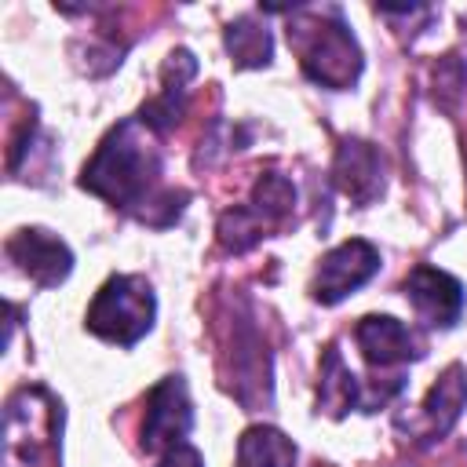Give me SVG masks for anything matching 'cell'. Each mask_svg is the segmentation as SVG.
<instances>
[{
  "label": "cell",
  "instance_id": "6da1fadb",
  "mask_svg": "<svg viewBox=\"0 0 467 467\" xmlns=\"http://www.w3.org/2000/svg\"><path fill=\"white\" fill-rule=\"evenodd\" d=\"M157 175H161V153L150 139V128L139 117H128L117 128H109V135L99 142L95 157L80 171V186L88 193L109 201L113 208H135L139 212V204H146L139 219L150 223L153 204L179 215L182 201H186V193H175V190H164L157 197L153 193Z\"/></svg>",
  "mask_w": 467,
  "mask_h": 467
},
{
  "label": "cell",
  "instance_id": "7a4b0ae2",
  "mask_svg": "<svg viewBox=\"0 0 467 467\" xmlns=\"http://www.w3.org/2000/svg\"><path fill=\"white\" fill-rule=\"evenodd\" d=\"M288 44L299 51L303 73L321 88L343 91L361 77V47L339 11L292 7Z\"/></svg>",
  "mask_w": 467,
  "mask_h": 467
},
{
  "label": "cell",
  "instance_id": "3957f363",
  "mask_svg": "<svg viewBox=\"0 0 467 467\" xmlns=\"http://www.w3.org/2000/svg\"><path fill=\"white\" fill-rule=\"evenodd\" d=\"M157 317V299L146 277L139 274H113L91 299L84 314V328L106 343L135 347Z\"/></svg>",
  "mask_w": 467,
  "mask_h": 467
},
{
  "label": "cell",
  "instance_id": "277c9868",
  "mask_svg": "<svg viewBox=\"0 0 467 467\" xmlns=\"http://www.w3.org/2000/svg\"><path fill=\"white\" fill-rule=\"evenodd\" d=\"M376 270H379V248L365 237H350V241L336 244L332 252H325V259L317 263L310 296L321 306H336L350 292H358L365 281H372Z\"/></svg>",
  "mask_w": 467,
  "mask_h": 467
},
{
  "label": "cell",
  "instance_id": "5b68a950",
  "mask_svg": "<svg viewBox=\"0 0 467 467\" xmlns=\"http://www.w3.org/2000/svg\"><path fill=\"white\" fill-rule=\"evenodd\" d=\"M193 427V405L182 376H164L150 398H146V416H142V449L146 452H168L179 445Z\"/></svg>",
  "mask_w": 467,
  "mask_h": 467
},
{
  "label": "cell",
  "instance_id": "8992f818",
  "mask_svg": "<svg viewBox=\"0 0 467 467\" xmlns=\"http://www.w3.org/2000/svg\"><path fill=\"white\" fill-rule=\"evenodd\" d=\"M7 259L40 288H55L69 277L73 270V252L62 237H55L51 230L40 226H26L15 230L7 237Z\"/></svg>",
  "mask_w": 467,
  "mask_h": 467
},
{
  "label": "cell",
  "instance_id": "52a82bcc",
  "mask_svg": "<svg viewBox=\"0 0 467 467\" xmlns=\"http://www.w3.org/2000/svg\"><path fill=\"white\" fill-rule=\"evenodd\" d=\"M405 299L427 328H452L463 314V285L438 266H412L405 277Z\"/></svg>",
  "mask_w": 467,
  "mask_h": 467
},
{
  "label": "cell",
  "instance_id": "ba28073f",
  "mask_svg": "<svg viewBox=\"0 0 467 467\" xmlns=\"http://www.w3.org/2000/svg\"><path fill=\"white\" fill-rule=\"evenodd\" d=\"M354 339H358L361 358L379 372L383 368H401V365L423 358L420 336L405 321H398L390 314H365L358 321V328H354Z\"/></svg>",
  "mask_w": 467,
  "mask_h": 467
},
{
  "label": "cell",
  "instance_id": "9c48e42d",
  "mask_svg": "<svg viewBox=\"0 0 467 467\" xmlns=\"http://www.w3.org/2000/svg\"><path fill=\"white\" fill-rule=\"evenodd\" d=\"M332 179L358 208L372 204L383 193V157H379V150L372 142H361V139H343L339 150H336V161H332Z\"/></svg>",
  "mask_w": 467,
  "mask_h": 467
},
{
  "label": "cell",
  "instance_id": "30bf717a",
  "mask_svg": "<svg viewBox=\"0 0 467 467\" xmlns=\"http://www.w3.org/2000/svg\"><path fill=\"white\" fill-rule=\"evenodd\" d=\"M193 73H197V62H193V55H190L186 47H175V51L164 58V69H161L164 88H161V91L142 106V113H139V120H142L153 135H164V131H171V128L179 124L182 106H186V84L193 80Z\"/></svg>",
  "mask_w": 467,
  "mask_h": 467
},
{
  "label": "cell",
  "instance_id": "8fae6325",
  "mask_svg": "<svg viewBox=\"0 0 467 467\" xmlns=\"http://www.w3.org/2000/svg\"><path fill=\"white\" fill-rule=\"evenodd\" d=\"M463 405H467V372H463V365H449L438 376V383L427 390V398L420 405V416L409 427L420 438H441V434L452 431V423L460 420Z\"/></svg>",
  "mask_w": 467,
  "mask_h": 467
},
{
  "label": "cell",
  "instance_id": "7c38bea8",
  "mask_svg": "<svg viewBox=\"0 0 467 467\" xmlns=\"http://www.w3.org/2000/svg\"><path fill=\"white\" fill-rule=\"evenodd\" d=\"M361 398V379L343 365L339 350L328 347L325 350V361H321V379H317V412H328V416H343L350 412Z\"/></svg>",
  "mask_w": 467,
  "mask_h": 467
},
{
  "label": "cell",
  "instance_id": "4fadbf2b",
  "mask_svg": "<svg viewBox=\"0 0 467 467\" xmlns=\"http://www.w3.org/2000/svg\"><path fill=\"white\" fill-rule=\"evenodd\" d=\"M237 467H296V445L277 427L255 423L237 438Z\"/></svg>",
  "mask_w": 467,
  "mask_h": 467
},
{
  "label": "cell",
  "instance_id": "5bb4252c",
  "mask_svg": "<svg viewBox=\"0 0 467 467\" xmlns=\"http://www.w3.org/2000/svg\"><path fill=\"white\" fill-rule=\"evenodd\" d=\"M226 51H230V62L237 66V69H263V66H270V58H274V36H270V29L259 22V18H252V15H241V18H234L230 26H226Z\"/></svg>",
  "mask_w": 467,
  "mask_h": 467
},
{
  "label": "cell",
  "instance_id": "9a60e30c",
  "mask_svg": "<svg viewBox=\"0 0 467 467\" xmlns=\"http://www.w3.org/2000/svg\"><path fill=\"white\" fill-rule=\"evenodd\" d=\"M248 208H252L266 226H281V223L292 215V208H296V186H292L285 175L266 171V175L255 179Z\"/></svg>",
  "mask_w": 467,
  "mask_h": 467
},
{
  "label": "cell",
  "instance_id": "2e32d148",
  "mask_svg": "<svg viewBox=\"0 0 467 467\" xmlns=\"http://www.w3.org/2000/svg\"><path fill=\"white\" fill-rule=\"evenodd\" d=\"M266 223L248 208V204H241V208H230V212H223L219 215V244L226 248V252H248V248H255L263 237H266Z\"/></svg>",
  "mask_w": 467,
  "mask_h": 467
},
{
  "label": "cell",
  "instance_id": "e0dca14e",
  "mask_svg": "<svg viewBox=\"0 0 467 467\" xmlns=\"http://www.w3.org/2000/svg\"><path fill=\"white\" fill-rule=\"evenodd\" d=\"M153 467H204V456H201L193 445L179 441V445H171L168 452H161V460H157Z\"/></svg>",
  "mask_w": 467,
  "mask_h": 467
}]
</instances>
